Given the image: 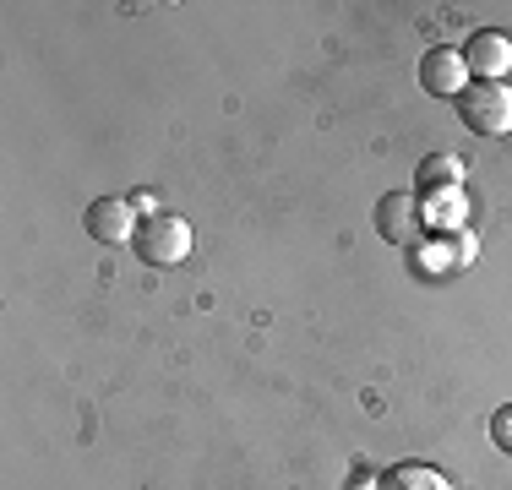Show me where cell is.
Wrapping results in <instances>:
<instances>
[{"instance_id": "5", "label": "cell", "mask_w": 512, "mask_h": 490, "mask_svg": "<svg viewBox=\"0 0 512 490\" xmlns=\"http://www.w3.org/2000/svg\"><path fill=\"white\" fill-rule=\"evenodd\" d=\"M88 235L99 240V245H126V240H137V202H126V196H99V202H88Z\"/></svg>"}, {"instance_id": "8", "label": "cell", "mask_w": 512, "mask_h": 490, "mask_svg": "<svg viewBox=\"0 0 512 490\" xmlns=\"http://www.w3.org/2000/svg\"><path fill=\"white\" fill-rule=\"evenodd\" d=\"M382 490H453L442 469H431V463H393V469L382 474Z\"/></svg>"}, {"instance_id": "1", "label": "cell", "mask_w": 512, "mask_h": 490, "mask_svg": "<svg viewBox=\"0 0 512 490\" xmlns=\"http://www.w3.org/2000/svg\"><path fill=\"white\" fill-rule=\"evenodd\" d=\"M131 251L148 267H175L191 256V224L180 213H148L137 229V240H131Z\"/></svg>"}, {"instance_id": "4", "label": "cell", "mask_w": 512, "mask_h": 490, "mask_svg": "<svg viewBox=\"0 0 512 490\" xmlns=\"http://www.w3.org/2000/svg\"><path fill=\"white\" fill-rule=\"evenodd\" d=\"M463 60H469V77L474 82H507V71H512V33H502V28L469 33Z\"/></svg>"}, {"instance_id": "6", "label": "cell", "mask_w": 512, "mask_h": 490, "mask_svg": "<svg viewBox=\"0 0 512 490\" xmlns=\"http://www.w3.org/2000/svg\"><path fill=\"white\" fill-rule=\"evenodd\" d=\"M376 229L387 245H414L420 240V196L414 191H387L376 202Z\"/></svg>"}, {"instance_id": "9", "label": "cell", "mask_w": 512, "mask_h": 490, "mask_svg": "<svg viewBox=\"0 0 512 490\" xmlns=\"http://www.w3.org/2000/svg\"><path fill=\"white\" fill-rule=\"evenodd\" d=\"M491 441L502 452H512V403H502V409L491 414Z\"/></svg>"}, {"instance_id": "2", "label": "cell", "mask_w": 512, "mask_h": 490, "mask_svg": "<svg viewBox=\"0 0 512 490\" xmlns=\"http://www.w3.org/2000/svg\"><path fill=\"white\" fill-rule=\"evenodd\" d=\"M458 120L474 137H507L512 131V88L507 82H469L458 98Z\"/></svg>"}, {"instance_id": "7", "label": "cell", "mask_w": 512, "mask_h": 490, "mask_svg": "<svg viewBox=\"0 0 512 490\" xmlns=\"http://www.w3.org/2000/svg\"><path fill=\"white\" fill-rule=\"evenodd\" d=\"M447 191H463V164H458L453 153L420 158V169H414V196H420V202H431V196H447Z\"/></svg>"}, {"instance_id": "3", "label": "cell", "mask_w": 512, "mask_h": 490, "mask_svg": "<svg viewBox=\"0 0 512 490\" xmlns=\"http://www.w3.org/2000/svg\"><path fill=\"white\" fill-rule=\"evenodd\" d=\"M469 60H463V49H453V44H436V49H425L420 55V88L431 93V98H458L469 93Z\"/></svg>"}]
</instances>
